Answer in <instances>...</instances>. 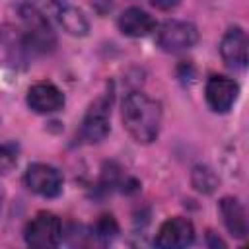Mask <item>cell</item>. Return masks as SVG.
<instances>
[{
	"label": "cell",
	"instance_id": "cell-11",
	"mask_svg": "<svg viewBox=\"0 0 249 249\" xmlns=\"http://www.w3.org/2000/svg\"><path fill=\"white\" fill-rule=\"evenodd\" d=\"M119 29L128 37H146L156 29V19L140 8H126L119 18Z\"/></svg>",
	"mask_w": 249,
	"mask_h": 249
},
{
	"label": "cell",
	"instance_id": "cell-2",
	"mask_svg": "<svg viewBox=\"0 0 249 249\" xmlns=\"http://www.w3.org/2000/svg\"><path fill=\"white\" fill-rule=\"evenodd\" d=\"M21 18V43L27 51L33 53H47L54 47V33L49 25V19L35 10L33 6H21L19 8Z\"/></svg>",
	"mask_w": 249,
	"mask_h": 249
},
{
	"label": "cell",
	"instance_id": "cell-14",
	"mask_svg": "<svg viewBox=\"0 0 249 249\" xmlns=\"http://www.w3.org/2000/svg\"><path fill=\"white\" fill-rule=\"evenodd\" d=\"M93 231H95V235H97L99 239L109 241V239H113V237L119 233V224L115 222L113 216H107V214H105V216H101V218L95 222Z\"/></svg>",
	"mask_w": 249,
	"mask_h": 249
},
{
	"label": "cell",
	"instance_id": "cell-16",
	"mask_svg": "<svg viewBox=\"0 0 249 249\" xmlns=\"http://www.w3.org/2000/svg\"><path fill=\"white\" fill-rule=\"evenodd\" d=\"M179 2L181 0H152V4L160 10H173V8L179 6Z\"/></svg>",
	"mask_w": 249,
	"mask_h": 249
},
{
	"label": "cell",
	"instance_id": "cell-17",
	"mask_svg": "<svg viewBox=\"0 0 249 249\" xmlns=\"http://www.w3.org/2000/svg\"><path fill=\"white\" fill-rule=\"evenodd\" d=\"M0 200H2V195H0ZM0 204H2V202H0Z\"/></svg>",
	"mask_w": 249,
	"mask_h": 249
},
{
	"label": "cell",
	"instance_id": "cell-10",
	"mask_svg": "<svg viewBox=\"0 0 249 249\" xmlns=\"http://www.w3.org/2000/svg\"><path fill=\"white\" fill-rule=\"evenodd\" d=\"M220 54L230 68H245L247 64V35L241 27H231L220 41Z\"/></svg>",
	"mask_w": 249,
	"mask_h": 249
},
{
	"label": "cell",
	"instance_id": "cell-12",
	"mask_svg": "<svg viewBox=\"0 0 249 249\" xmlns=\"http://www.w3.org/2000/svg\"><path fill=\"white\" fill-rule=\"evenodd\" d=\"M218 208H220V214H222V220H224V226L228 228V231L233 237L243 239L247 235V214H245V208L241 206V202L237 198L226 196L220 200Z\"/></svg>",
	"mask_w": 249,
	"mask_h": 249
},
{
	"label": "cell",
	"instance_id": "cell-5",
	"mask_svg": "<svg viewBox=\"0 0 249 249\" xmlns=\"http://www.w3.org/2000/svg\"><path fill=\"white\" fill-rule=\"evenodd\" d=\"M109 95H103L91 103L80 126V138L84 142H99L109 134Z\"/></svg>",
	"mask_w": 249,
	"mask_h": 249
},
{
	"label": "cell",
	"instance_id": "cell-3",
	"mask_svg": "<svg viewBox=\"0 0 249 249\" xmlns=\"http://www.w3.org/2000/svg\"><path fill=\"white\" fill-rule=\"evenodd\" d=\"M25 243L37 249L56 247L62 239V224L60 218L53 212H39L35 214L23 231Z\"/></svg>",
	"mask_w": 249,
	"mask_h": 249
},
{
	"label": "cell",
	"instance_id": "cell-6",
	"mask_svg": "<svg viewBox=\"0 0 249 249\" xmlns=\"http://www.w3.org/2000/svg\"><path fill=\"white\" fill-rule=\"evenodd\" d=\"M25 185L39 196H56L62 191V175L47 163H31L25 171Z\"/></svg>",
	"mask_w": 249,
	"mask_h": 249
},
{
	"label": "cell",
	"instance_id": "cell-15",
	"mask_svg": "<svg viewBox=\"0 0 249 249\" xmlns=\"http://www.w3.org/2000/svg\"><path fill=\"white\" fill-rule=\"evenodd\" d=\"M16 165V152L6 146V144H0V175H6L8 171H12Z\"/></svg>",
	"mask_w": 249,
	"mask_h": 249
},
{
	"label": "cell",
	"instance_id": "cell-9",
	"mask_svg": "<svg viewBox=\"0 0 249 249\" xmlns=\"http://www.w3.org/2000/svg\"><path fill=\"white\" fill-rule=\"evenodd\" d=\"M27 105L41 115L54 113L64 107L62 91L51 82H39L27 89Z\"/></svg>",
	"mask_w": 249,
	"mask_h": 249
},
{
	"label": "cell",
	"instance_id": "cell-8",
	"mask_svg": "<svg viewBox=\"0 0 249 249\" xmlns=\"http://www.w3.org/2000/svg\"><path fill=\"white\" fill-rule=\"evenodd\" d=\"M237 93H239L237 84L226 76H212L206 82V89H204L206 103L216 113H228L235 103Z\"/></svg>",
	"mask_w": 249,
	"mask_h": 249
},
{
	"label": "cell",
	"instance_id": "cell-7",
	"mask_svg": "<svg viewBox=\"0 0 249 249\" xmlns=\"http://www.w3.org/2000/svg\"><path fill=\"white\" fill-rule=\"evenodd\" d=\"M195 239V228L187 218L175 216L169 218L161 224L158 235H156V245L161 249H181L191 245Z\"/></svg>",
	"mask_w": 249,
	"mask_h": 249
},
{
	"label": "cell",
	"instance_id": "cell-13",
	"mask_svg": "<svg viewBox=\"0 0 249 249\" xmlns=\"http://www.w3.org/2000/svg\"><path fill=\"white\" fill-rule=\"evenodd\" d=\"M56 16H58L60 25H62L70 35H86L88 29H89L86 16H84L78 8H74V6H60V10H58Z\"/></svg>",
	"mask_w": 249,
	"mask_h": 249
},
{
	"label": "cell",
	"instance_id": "cell-4",
	"mask_svg": "<svg viewBox=\"0 0 249 249\" xmlns=\"http://www.w3.org/2000/svg\"><path fill=\"white\" fill-rule=\"evenodd\" d=\"M198 39V31L193 23L181 19H169L158 27V45L165 53H181L191 49Z\"/></svg>",
	"mask_w": 249,
	"mask_h": 249
},
{
	"label": "cell",
	"instance_id": "cell-1",
	"mask_svg": "<svg viewBox=\"0 0 249 249\" xmlns=\"http://www.w3.org/2000/svg\"><path fill=\"white\" fill-rule=\"evenodd\" d=\"M123 124L126 132L138 144H150L156 140L161 124V105L146 93H128L123 101Z\"/></svg>",
	"mask_w": 249,
	"mask_h": 249
}]
</instances>
